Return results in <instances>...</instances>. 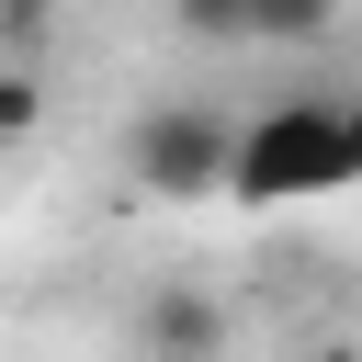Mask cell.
I'll list each match as a JSON object with an SVG mask.
<instances>
[{"mask_svg": "<svg viewBox=\"0 0 362 362\" xmlns=\"http://www.w3.org/2000/svg\"><path fill=\"white\" fill-rule=\"evenodd\" d=\"M339 181H351L339 170V102H272L238 124V170H226L238 204H317Z\"/></svg>", "mask_w": 362, "mask_h": 362, "instance_id": "6da1fadb", "label": "cell"}, {"mask_svg": "<svg viewBox=\"0 0 362 362\" xmlns=\"http://www.w3.org/2000/svg\"><path fill=\"white\" fill-rule=\"evenodd\" d=\"M226 170H238V124L215 102H147L124 124V181L147 204H215Z\"/></svg>", "mask_w": 362, "mask_h": 362, "instance_id": "7a4b0ae2", "label": "cell"}, {"mask_svg": "<svg viewBox=\"0 0 362 362\" xmlns=\"http://www.w3.org/2000/svg\"><path fill=\"white\" fill-rule=\"evenodd\" d=\"M226 339H238V305L204 272H170L136 294V362H226Z\"/></svg>", "mask_w": 362, "mask_h": 362, "instance_id": "3957f363", "label": "cell"}, {"mask_svg": "<svg viewBox=\"0 0 362 362\" xmlns=\"http://www.w3.org/2000/svg\"><path fill=\"white\" fill-rule=\"evenodd\" d=\"M339 0H249V45H328Z\"/></svg>", "mask_w": 362, "mask_h": 362, "instance_id": "277c9868", "label": "cell"}, {"mask_svg": "<svg viewBox=\"0 0 362 362\" xmlns=\"http://www.w3.org/2000/svg\"><path fill=\"white\" fill-rule=\"evenodd\" d=\"M170 34H192V45H249V0H170Z\"/></svg>", "mask_w": 362, "mask_h": 362, "instance_id": "5b68a950", "label": "cell"}, {"mask_svg": "<svg viewBox=\"0 0 362 362\" xmlns=\"http://www.w3.org/2000/svg\"><path fill=\"white\" fill-rule=\"evenodd\" d=\"M34 124H45V79L23 57H0V136H34Z\"/></svg>", "mask_w": 362, "mask_h": 362, "instance_id": "8992f818", "label": "cell"}, {"mask_svg": "<svg viewBox=\"0 0 362 362\" xmlns=\"http://www.w3.org/2000/svg\"><path fill=\"white\" fill-rule=\"evenodd\" d=\"M45 23H57V0H0V57H23V68H34Z\"/></svg>", "mask_w": 362, "mask_h": 362, "instance_id": "52a82bcc", "label": "cell"}, {"mask_svg": "<svg viewBox=\"0 0 362 362\" xmlns=\"http://www.w3.org/2000/svg\"><path fill=\"white\" fill-rule=\"evenodd\" d=\"M339 170L362 181V102H339Z\"/></svg>", "mask_w": 362, "mask_h": 362, "instance_id": "ba28073f", "label": "cell"}, {"mask_svg": "<svg viewBox=\"0 0 362 362\" xmlns=\"http://www.w3.org/2000/svg\"><path fill=\"white\" fill-rule=\"evenodd\" d=\"M305 362H362V351H305Z\"/></svg>", "mask_w": 362, "mask_h": 362, "instance_id": "9c48e42d", "label": "cell"}]
</instances>
